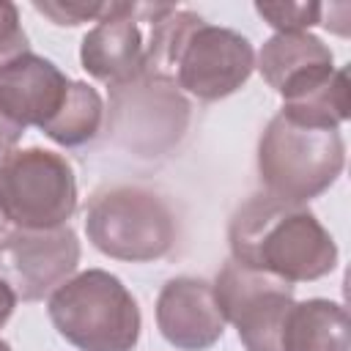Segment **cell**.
<instances>
[{"label":"cell","instance_id":"cell-1","mask_svg":"<svg viewBox=\"0 0 351 351\" xmlns=\"http://www.w3.org/2000/svg\"><path fill=\"white\" fill-rule=\"evenodd\" d=\"M255 69L247 36L208 25L192 11H167L151 22L145 41V77L167 80L200 101L236 93Z\"/></svg>","mask_w":351,"mask_h":351},{"label":"cell","instance_id":"cell-2","mask_svg":"<svg viewBox=\"0 0 351 351\" xmlns=\"http://www.w3.org/2000/svg\"><path fill=\"white\" fill-rule=\"evenodd\" d=\"M230 258L285 282H313L335 271L337 244L318 217L271 195H252L228 225Z\"/></svg>","mask_w":351,"mask_h":351},{"label":"cell","instance_id":"cell-3","mask_svg":"<svg viewBox=\"0 0 351 351\" xmlns=\"http://www.w3.org/2000/svg\"><path fill=\"white\" fill-rule=\"evenodd\" d=\"M47 313L58 335L80 351H132L140 340V307L104 269L69 277L49 293Z\"/></svg>","mask_w":351,"mask_h":351},{"label":"cell","instance_id":"cell-4","mask_svg":"<svg viewBox=\"0 0 351 351\" xmlns=\"http://www.w3.org/2000/svg\"><path fill=\"white\" fill-rule=\"evenodd\" d=\"M346 165V143L337 129H313L274 115L258 140V176L266 195L307 203L326 192Z\"/></svg>","mask_w":351,"mask_h":351},{"label":"cell","instance_id":"cell-5","mask_svg":"<svg viewBox=\"0 0 351 351\" xmlns=\"http://www.w3.org/2000/svg\"><path fill=\"white\" fill-rule=\"evenodd\" d=\"M88 241L107 258L148 263L176 244V219L165 200L143 186H110L90 197L85 211Z\"/></svg>","mask_w":351,"mask_h":351},{"label":"cell","instance_id":"cell-6","mask_svg":"<svg viewBox=\"0 0 351 351\" xmlns=\"http://www.w3.org/2000/svg\"><path fill=\"white\" fill-rule=\"evenodd\" d=\"M77 211V178L63 154L14 148L0 159V214L19 230L60 228Z\"/></svg>","mask_w":351,"mask_h":351},{"label":"cell","instance_id":"cell-7","mask_svg":"<svg viewBox=\"0 0 351 351\" xmlns=\"http://www.w3.org/2000/svg\"><path fill=\"white\" fill-rule=\"evenodd\" d=\"M211 288L225 324L230 321L236 326L247 351H282V329L293 307L291 282L230 258Z\"/></svg>","mask_w":351,"mask_h":351},{"label":"cell","instance_id":"cell-8","mask_svg":"<svg viewBox=\"0 0 351 351\" xmlns=\"http://www.w3.org/2000/svg\"><path fill=\"white\" fill-rule=\"evenodd\" d=\"M189 123V101L167 80L137 77L126 85L110 88L107 132L145 156L170 151Z\"/></svg>","mask_w":351,"mask_h":351},{"label":"cell","instance_id":"cell-9","mask_svg":"<svg viewBox=\"0 0 351 351\" xmlns=\"http://www.w3.org/2000/svg\"><path fill=\"white\" fill-rule=\"evenodd\" d=\"M80 263V239L69 225L11 230L0 239V280L22 302H38L63 285Z\"/></svg>","mask_w":351,"mask_h":351},{"label":"cell","instance_id":"cell-10","mask_svg":"<svg viewBox=\"0 0 351 351\" xmlns=\"http://www.w3.org/2000/svg\"><path fill=\"white\" fill-rule=\"evenodd\" d=\"M176 5H140V3H121V8L99 19L82 38L80 60L82 69L104 82L107 88L126 85L145 71V38L140 22H154L173 11Z\"/></svg>","mask_w":351,"mask_h":351},{"label":"cell","instance_id":"cell-11","mask_svg":"<svg viewBox=\"0 0 351 351\" xmlns=\"http://www.w3.org/2000/svg\"><path fill=\"white\" fill-rule=\"evenodd\" d=\"M156 326L178 351H206L222 332L225 318L217 307L211 282L200 277H173L156 299Z\"/></svg>","mask_w":351,"mask_h":351},{"label":"cell","instance_id":"cell-12","mask_svg":"<svg viewBox=\"0 0 351 351\" xmlns=\"http://www.w3.org/2000/svg\"><path fill=\"white\" fill-rule=\"evenodd\" d=\"M71 80L36 52H22L0 69V110L19 126H47L66 101Z\"/></svg>","mask_w":351,"mask_h":351},{"label":"cell","instance_id":"cell-13","mask_svg":"<svg viewBox=\"0 0 351 351\" xmlns=\"http://www.w3.org/2000/svg\"><path fill=\"white\" fill-rule=\"evenodd\" d=\"M258 71L282 101L321 85L335 71L332 49L313 33H274L258 52Z\"/></svg>","mask_w":351,"mask_h":351},{"label":"cell","instance_id":"cell-14","mask_svg":"<svg viewBox=\"0 0 351 351\" xmlns=\"http://www.w3.org/2000/svg\"><path fill=\"white\" fill-rule=\"evenodd\" d=\"M351 324L340 302H293L282 329V351H348Z\"/></svg>","mask_w":351,"mask_h":351},{"label":"cell","instance_id":"cell-15","mask_svg":"<svg viewBox=\"0 0 351 351\" xmlns=\"http://www.w3.org/2000/svg\"><path fill=\"white\" fill-rule=\"evenodd\" d=\"M101 121H104V101H101L99 90L88 82L71 80L63 107L47 126H41V132L52 143L74 148V145L93 140L101 129Z\"/></svg>","mask_w":351,"mask_h":351},{"label":"cell","instance_id":"cell-16","mask_svg":"<svg viewBox=\"0 0 351 351\" xmlns=\"http://www.w3.org/2000/svg\"><path fill=\"white\" fill-rule=\"evenodd\" d=\"M280 115L299 126L313 129H337L348 118V80L343 69H335L329 80L304 90L296 99L282 101Z\"/></svg>","mask_w":351,"mask_h":351},{"label":"cell","instance_id":"cell-17","mask_svg":"<svg viewBox=\"0 0 351 351\" xmlns=\"http://www.w3.org/2000/svg\"><path fill=\"white\" fill-rule=\"evenodd\" d=\"M33 8L44 16H49L55 25L60 27H74V25H82V22H99V19H107L112 16L121 3L118 0H36Z\"/></svg>","mask_w":351,"mask_h":351},{"label":"cell","instance_id":"cell-18","mask_svg":"<svg viewBox=\"0 0 351 351\" xmlns=\"http://www.w3.org/2000/svg\"><path fill=\"white\" fill-rule=\"evenodd\" d=\"M255 11L277 33H302L321 22L324 5L318 3H255Z\"/></svg>","mask_w":351,"mask_h":351},{"label":"cell","instance_id":"cell-19","mask_svg":"<svg viewBox=\"0 0 351 351\" xmlns=\"http://www.w3.org/2000/svg\"><path fill=\"white\" fill-rule=\"evenodd\" d=\"M22 52H30V44L19 25V8L8 0H0V69Z\"/></svg>","mask_w":351,"mask_h":351},{"label":"cell","instance_id":"cell-20","mask_svg":"<svg viewBox=\"0 0 351 351\" xmlns=\"http://www.w3.org/2000/svg\"><path fill=\"white\" fill-rule=\"evenodd\" d=\"M22 134H25V126H19L16 121H11V118L0 110V159L16 148V143L22 140Z\"/></svg>","mask_w":351,"mask_h":351},{"label":"cell","instance_id":"cell-21","mask_svg":"<svg viewBox=\"0 0 351 351\" xmlns=\"http://www.w3.org/2000/svg\"><path fill=\"white\" fill-rule=\"evenodd\" d=\"M14 307H16V293L0 280V329L5 326V321L11 318V313H14Z\"/></svg>","mask_w":351,"mask_h":351},{"label":"cell","instance_id":"cell-22","mask_svg":"<svg viewBox=\"0 0 351 351\" xmlns=\"http://www.w3.org/2000/svg\"><path fill=\"white\" fill-rule=\"evenodd\" d=\"M0 351H11V346H8L5 340H0Z\"/></svg>","mask_w":351,"mask_h":351},{"label":"cell","instance_id":"cell-23","mask_svg":"<svg viewBox=\"0 0 351 351\" xmlns=\"http://www.w3.org/2000/svg\"><path fill=\"white\" fill-rule=\"evenodd\" d=\"M3 228H5V219H3V214H0V236H3Z\"/></svg>","mask_w":351,"mask_h":351}]
</instances>
